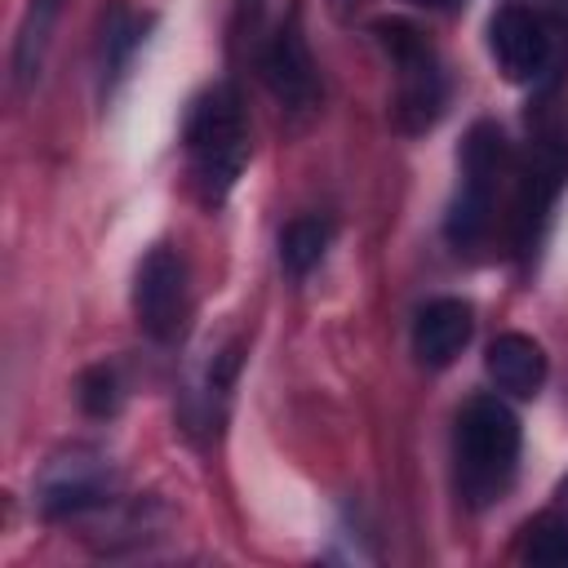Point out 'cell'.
I'll use <instances>...</instances> for the list:
<instances>
[{
  "label": "cell",
  "mask_w": 568,
  "mask_h": 568,
  "mask_svg": "<svg viewBox=\"0 0 568 568\" xmlns=\"http://www.w3.org/2000/svg\"><path fill=\"white\" fill-rule=\"evenodd\" d=\"M186 155L204 204H222L248 164V124L235 84H213L195 98L186 115Z\"/></svg>",
  "instance_id": "1"
},
{
  "label": "cell",
  "mask_w": 568,
  "mask_h": 568,
  "mask_svg": "<svg viewBox=\"0 0 568 568\" xmlns=\"http://www.w3.org/2000/svg\"><path fill=\"white\" fill-rule=\"evenodd\" d=\"M519 466V417L493 399L479 395L457 417V488L470 506L497 501Z\"/></svg>",
  "instance_id": "2"
},
{
  "label": "cell",
  "mask_w": 568,
  "mask_h": 568,
  "mask_svg": "<svg viewBox=\"0 0 568 568\" xmlns=\"http://www.w3.org/2000/svg\"><path fill=\"white\" fill-rule=\"evenodd\" d=\"M373 36L395 67V124L404 133H426L444 115V102H448V80H444L439 53L404 18L373 22Z\"/></svg>",
  "instance_id": "3"
},
{
  "label": "cell",
  "mask_w": 568,
  "mask_h": 568,
  "mask_svg": "<svg viewBox=\"0 0 568 568\" xmlns=\"http://www.w3.org/2000/svg\"><path fill=\"white\" fill-rule=\"evenodd\" d=\"M501 169H506V138L493 120H479L462 142V182H457V195L444 217V235L457 248H470L484 240V231L493 222Z\"/></svg>",
  "instance_id": "4"
},
{
  "label": "cell",
  "mask_w": 568,
  "mask_h": 568,
  "mask_svg": "<svg viewBox=\"0 0 568 568\" xmlns=\"http://www.w3.org/2000/svg\"><path fill=\"white\" fill-rule=\"evenodd\" d=\"M488 49L510 84H532L555 67V27L528 4H501L488 18Z\"/></svg>",
  "instance_id": "5"
},
{
  "label": "cell",
  "mask_w": 568,
  "mask_h": 568,
  "mask_svg": "<svg viewBox=\"0 0 568 568\" xmlns=\"http://www.w3.org/2000/svg\"><path fill=\"white\" fill-rule=\"evenodd\" d=\"M133 311L146 337L173 342L186 324V262L173 248H151L133 275Z\"/></svg>",
  "instance_id": "6"
},
{
  "label": "cell",
  "mask_w": 568,
  "mask_h": 568,
  "mask_svg": "<svg viewBox=\"0 0 568 568\" xmlns=\"http://www.w3.org/2000/svg\"><path fill=\"white\" fill-rule=\"evenodd\" d=\"M102 501H111V470L98 457L71 453V457H58L40 475V510L49 519L84 515V510H93Z\"/></svg>",
  "instance_id": "7"
},
{
  "label": "cell",
  "mask_w": 568,
  "mask_h": 568,
  "mask_svg": "<svg viewBox=\"0 0 568 568\" xmlns=\"http://www.w3.org/2000/svg\"><path fill=\"white\" fill-rule=\"evenodd\" d=\"M262 75L271 84V93L288 106V111H311L315 98H320V75H315V62H311V49H306V36L297 27V18H288L266 53H262Z\"/></svg>",
  "instance_id": "8"
},
{
  "label": "cell",
  "mask_w": 568,
  "mask_h": 568,
  "mask_svg": "<svg viewBox=\"0 0 568 568\" xmlns=\"http://www.w3.org/2000/svg\"><path fill=\"white\" fill-rule=\"evenodd\" d=\"M470 302L462 297H435L417 311V324H413V355L426 364V368H444L462 355V346L470 342Z\"/></svg>",
  "instance_id": "9"
},
{
  "label": "cell",
  "mask_w": 568,
  "mask_h": 568,
  "mask_svg": "<svg viewBox=\"0 0 568 568\" xmlns=\"http://www.w3.org/2000/svg\"><path fill=\"white\" fill-rule=\"evenodd\" d=\"M484 368L497 382V390H506L515 399H532L546 386V351L528 333H501V337H493V346L484 355Z\"/></svg>",
  "instance_id": "10"
},
{
  "label": "cell",
  "mask_w": 568,
  "mask_h": 568,
  "mask_svg": "<svg viewBox=\"0 0 568 568\" xmlns=\"http://www.w3.org/2000/svg\"><path fill=\"white\" fill-rule=\"evenodd\" d=\"M564 173H568V155L559 146H537L528 155V173H524V191H519V213H515L519 248H532V240H537V231L546 222V209L559 195Z\"/></svg>",
  "instance_id": "11"
},
{
  "label": "cell",
  "mask_w": 568,
  "mask_h": 568,
  "mask_svg": "<svg viewBox=\"0 0 568 568\" xmlns=\"http://www.w3.org/2000/svg\"><path fill=\"white\" fill-rule=\"evenodd\" d=\"M58 13H62V0H31L27 4L18 40H13V75H18V84H31L40 75V62H44V49H49V31H53Z\"/></svg>",
  "instance_id": "12"
},
{
  "label": "cell",
  "mask_w": 568,
  "mask_h": 568,
  "mask_svg": "<svg viewBox=\"0 0 568 568\" xmlns=\"http://www.w3.org/2000/svg\"><path fill=\"white\" fill-rule=\"evenodd\" d=\"M328 240H333V226L324 217H293L284 231H280V266L302 280L320 266V257L328 253Z\"/></svg>",
  "instance_id": "13"
},
{
  "label": "cell",
  "mask_w": 568,
  "mask_h": 568,
  "mask_svg": "<svg viewBox=\"0 0 568 568\" xmlns=\"http://www.w3.org/2000/svg\"><path fill=\"white\" fill-rule=\"evenodd\" d=\"M524 559L541 568H568V519H541L528 528Z\"/></svg>",
  "instance_id": "14"
},
{
  "label": "cell",
  "mask_w": 568,
  "mask_h": 568,
  "mask_svg": "<svg viewBox=\"0 0 568 568\" xmlns=\"http://www.w3.org/2000/svg\"><path fill=\"white\" fill-rule=\"evenodd\" d=\"M80 408L89 413V417H111L115 413V404H120V390H115V373L106 368V364H98V368H84L80 373Z\"/></svg>",
  "instance_id": "15"
},
{
  "label": "cell",
  "mask_w": 568,
  "mask_h": 568,
  "mask_svg": "<svg viewBox=\"0 0 568 568\" xmlns=\"http://www.w3.org/2000/svg\"><path fill=\"white\" fill-rule=\"evenodd\" d=\"M138 22H133V13L124 9V4H115L111 9V18H106V36H102V53H106V71H120L124 67V58L133 53V44H138Z\"/></svg>",
  "instance_id": "16"
},
{
  "label": "cell",
  "mask_w": 568,
  "mask_h": 568,
  "mask_svg": "<svg viewBox=\"0 0 568 568\" xmlns=\"http://www.w3.org/2000/svg\"><path fill=\"white\" fill-rule=\"evenodd\" d=\"M413 4H422V9H453V4H462V0H413Z\"/></svg>",
  "instance_id": "17"
},
{
  "label": "cell",
  "mask_w": 568,
  "mask_h": 568,
  "mask_svg": "<svg viewBox=\"0 0 568 568\" xmlns=\"http://www.w3.org/2000/svg\"><path fill=\"white\" fill-rule=\"evenodd\" d=\"M559 506H568V479H564V488H559Z\"/></svg>",
  "instance_id": "18"
}]
</instances>
